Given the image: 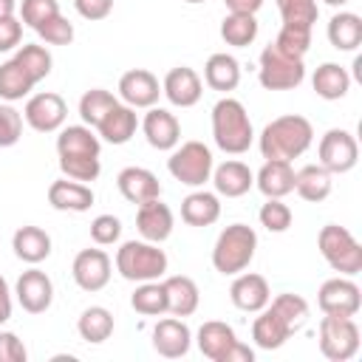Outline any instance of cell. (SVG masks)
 <instances>
[{"label": "cell", "mask_w": 362, "mask_h": 362, "mask_svg": "<svg viewBox=\"0 0 362 362\" xmlns=\"http://www.w3.org/2000/svg\"><path fill=\"white\" fill-rule=\"evenodd\" d=\"M116 102H119V99H116L110 90H105V88H90V90H85L82 99H79V116H82V122H85L88 127H96V124L105 119V113H107Z\"/></svg>", "instance_id": "74e56055"}, {"label": "cell", "mask_w": 362, "mask_h": 362, "mask_svg": "<svg viewBox=\"0 0 362 362\" xmlns=\"http://www.w3.org/2000/svg\"><path fill=\"white\" fill-rule=\"evenodd\" d=\"M223 3H226L229 14H255L263 6V0H223Z\"/></svg>", "instance_id": "db71d44e"}, {"label": "cell", "mask_w": 362, "mask_h": 362, "mask_svg": "<svg viewBox=\"0 0 362 362\" xmlns=\"http://www.w3.org/2000/svg\"><path fill=\"white\" fill-rule=\"evenodd\" d=\"M59 170L71 181H96L102 173L99 156H59Z\"/></svg>", "instance_id": "7bdbcfd3"}, {"label": "cell", "mask_w": 362, "mask_h": 362, "mask_svg": "<svg viewBox=\"0 0 362 362\" xmlns=\"http://www.w3.org/2000/svg\"><path fill=\"white\" fill-rule=\"evenodd\" d=\"M11 249H14V255L20 260L34 266V263H40V260H45L51 255V238L40 226H20L14 232V238H11Z\"/></svg>", "instance_id": "4316f807"}, {"label": "cell", "mask_w": 362, "mask_h": 362, "mask_svg": "<svg viewBox=\"0 0 362 362\" xmlns=\"http://www.w3.org/2000/svg\"><path fill=\"white\" fill-rule=\"evenodd\" d=\"M116 269L124 280L133 283L158 280L167 272V255L150 240H127L116 252Z\"/></svg>", "instance_id": "277c9868"}, {"label": "cell", "mask_w": 362, "mask_h": 362, "mask_svg": "<svg viewBox=\"0 0 362 362\" xmlns=\"http://www.w3.org/2000/svg\"><path fill=\"white\" fill-rule=\"evenodd\" d=\"M48 204L62 212H85L93 204V189L82 181H54L48 187Z\"/></svg>", "instance_id": "cb8c5ba5"}, {"label": "cell", "mask_w": 362, "mask_h": 362, "mask_svg": "<svg viewBox=\"0 0 362 362\" xmlns=\"http://www.w3.org/2000/svg\"><path fill=\"white\" fill-rule=\"evenodd\" d=\"M161 286H164V294H167V311H173L175 317L195 314L201 294H198V286H195L192 277L175 274V277H167Z\"/></svg>", "instance_id": "d4e9b609"}, {"label": "cell", "mask_w": 362, "mask_h": 362, "mask_svg": "<svg viewBox=\"0 0 362 362\" xmlns=\"http://www.w3.org/2000/svg\"><path fill=\"white\" fill-rule=\"evenodd\" d=\"M288 337H291L288 325H286L272 308H266V311L255 320V325H252V339H255V345L263 348V351H274V348H280Z\"/></svg>", "instance_id": "836d02e7"}, {"label": "cell", "mask_w": 362, "mask_h": 362, "mask_svg": "<svg viewBox=\"0 0 362 362\" xmlns=\"http://www.w3.org/2000/svg\"><path fill=\"white\" fill-rule=\"evenodd\" d=\"M212 136H215V144L223 153L240 156V153L249 150V144L255 139V130H252V122H249L246 107L238 99L223 96L212 107Z\"/></svg>", "instance_id": "7a4b0ae2"}, {"label": "cell", "mask_w": 362, "mask_h": 362, "mask_svg": "<svg viewBox=\"0 0 362 362\" xmlns=\"http://www.w3.org/2000/svg\"><path fill=\"white\" fill-rule=\"evenodd\" d=\"M317 305L322 308V314H334V317H354L362 308V294L359 286L348 277H331L320 286L317 291Z\"/></svg>", "instance_id": "30bf717a"}, {"label": "cell", "mask_w": 362, "mask_h": 362, "mask_svg": "<svg viewBox=\"0 0 362 362\" xmlns=\"http://www.w3.org/2000/svg\"><path fill=\"white\" fill-rule=\"evenodd\" d=\"M161 93H164L175 107H192V105L201 99V93H204V82H201V76H198L192 68L181 65V68H173V71L164 76Z\"/></svg>", "instance_id": "9a60e30c"}, {"label": "cell", "mask_w": 362, "mask_h": 362, "mask_svg": "<svg viewBox=\"0 0 362 362\" xmlns=\"http://www.w3.org/2000/svg\"><path fill=\"white\" fill-rule=\"evenodd\" d=\"M14 59L28 71V76H31L34 82L45 79V76L51 74V65H54L51 54H48L42 45H23V48L17 51V57H14Z\"/></svg>", "instance_id": "b9f144b4"}, {"label": "cell", "mask_w": 362, "mask_h": 362, "mask_svg": "<svg viewBox=\"0 0 362 362\" xmlns=\"http://www.w3.org/2000/svg\"><path fill=\"white\" fill-rule=\"evenodd\" d=\"M221 37H223L226 45H235V48L252 45L255 37H257L255 14H226L223 23H221Z\"/></svg>", "instance_id": "8d00e7d4"}, {"label": "cell", "mask_w": 362, "mask_h": 362, "mask_svg": "<svg viewBox=\"0 0 362 362\" xmlns=\"http://www.w3.org/2000/svg\"><path fill=\"white\" fill-rule=\"evenodd\" d=\"M23 136V116L11 105H0V147L17 144Z\"/></svg>", "instance_id": "c3c4849f"}, {"label": "cell", "mask_w": 362, "mask_h": 362, "mask_svg": "<svg viewBox=\"0 0 362 362\" xmlns=\"http://www.w3.org/2000/svg\"><path fill=\"white\" fill-rule=\"evenodd\" d=\"M311 139L314 127L305 116H277L260 133V153L266 161H291L311 147Z\"/></svg>", "instance_id": "6da1fadb"}, {"label": "cell", "mask_w": 362, "mask_h": 362, "mask_svg": "<svg viewBox=\"0 0 362 362\" xmlns=\"http://www.w3.org/2000/svg\"><path fill=\"white\" fill-rule=\"evenodd\" d=\"M328 40L337 51H354L362 42V17L354 11H339L328 23Z\"/></svg>", "instance_id": "1f68e13d"}, {"label": "cell", "mask_w": 362, "mask_h": 362, "mask_svg": "<svg viewBox=\"0 0 362 362\" xmlns=\"http://www.w3.org/2000/svg\"><path fill=\"white\" fill-rule=\"evenodd\" d=\"M235 345H238V337H235L232 325H226V322L209 320V322H204L198 328V348L212 362H226L229 359V351Z\"/></svg>", "instance_id": "ffe728a7"}, {"label": "cell", "mask_w": 362, "mask_h": 362, "mask_svg": "<svg viewBox=\"0 0 362 362\" xmlns=\"http://www.w3.org/2000/svg\"><path fill=\"white\" fill-rule=\"evenodd\" d=\"M74 6L85 20H105L113 8V0H74Z\"/></svg>", "instance_id": "f5cc1de1"}, {"label": "cell", "mask_w": 362, "mask_h": 362, "mask_svg": "<svg viewBox=\"0 0 362 362\" xmlns=\"http://www.w3.org/2000/svg\"><path fill=\"white\" fill-rule=\"evenodd\" d=\"M189 342H192V334L181 320H161L153 328V348L167 359L184 356L189 351Z\"/></svg>", "instance_id": "7402d4cb"}, {"label": "cell", "mask_w": 362, "mask_h": 362, "mask_svg": "<svg viewBox=\"0 0 362 362\" xmlns=\"http://www.w3.org/2000/svg\"><path fill=\"white\" fill-rule=\"evenodd\" d=\"M65 113H68L65 99H62L59 93H51V90L31 96V99L25 102V110H23L25 122H28L37 133H54V130H59L62 122H65Z\"/></svg>", "instance_id": "8fae6325"}, {"label": "cell", "mask_w": 362, "mask_h": 362, "mask_svg": "<svg viewBox=\"0 0 362 362\" xmlns=\"http://www.w3.org/2000/svg\"><path fill=\"white\" fill-rule=\"evenodd\" d=\"M317 246L334 272H339V274H359L362 272V246L356 243V238L345 226H339V223L322 226L317 235Z\"/></svg>", "instance_id": "5b68a950"}, {"label": "cell", "mask_w": 362, "mask_h": 362, "mask_svg": "<svg viewBox=\"0 0 362 362\" xmlns=\"http://www.w3.org/2000/svg\"><path fill=\"white\" fill-rule=\"evenodd\" d=\"M54 14H59V3H57V0H23V3H20V17H23V23L31 25L34 31H37L45 20H51Z\"/></svg>", "instance_id": "f6af8a7d"}, {"label": "cell", "mask_w": 362, "mask_h": 362, "mask_svg": "<svg viewBox=\"0 0 362 362\" xmlns=\"http://www.w3.org/2000/svg\"><path fill=\"white\" fill-rule=\"evenodd\" d=\"M308 45H311V28H297V25H283L277 40H274L277 51H283L288 57H297V59L305 57Z\"/></svg>", "instance_id": "ee69618b"}, {"label": "cell", "mask_w": 362, "mask_h": 362, "mask_svg": "<svg viewBox=\"0 0 362 362\" xmlns=\"http://www.w3.org/2000/svg\"><path fill=\"white\" fill-rule=\"evenodd\" d=\"M283 25H297V28H311L320 17L317 0H277Z\"/></svg>", "instance_id": "60d3db41"}, {"label": "cell", "mask_w": 362, "mask_h": 362, "mask_svg": "<svg viewBox=\"0 0 362 362\" xmlns=\"http://www.w3.org/2000/svg\"><path fill=\"white\" fill-rule=\"evenodd\" d=\"M229 297L235 303V308L240 311H263L272 300V291H269V283L263 274H238L232 288H229Z\"/></svg>", "instance_id": "ac0fdd59"}, {"label": "cell", "mask_w": 362, "mask_h": 362, "mask_svg": "<svg viewBox=\"0 0 362 362\" xmlns=\"http://www.w3.org/2000/svg\"><path fill=\"white\" fill-rule=\"evenodd\" d=\"M37 34H40L48 45H68V42L74 40V25H71L62 14H54L51 20H45V23L37 28Z\"/></svg>", "instance_id": "7dc6e473"}, {"label": "cell", "mask_w": 362, "mask_h": 362, "mask_svg": "<svg viewBox=\"0 0 362 362\" xmlns=\"http://www.w3.org/2000/svg\"><path fill=\"white\" fill-rule=\"evenodd\" d=\"M71 274L82 291H99L110 280V257L102 249H82L74 257Z\"/></svg>", "instance_id": "7c38bea8"}, {"label": "cell", "mask_w": 362, "mask_h": 362, "mask_svg": "<svg viewBox=\"0 0 362 362\" xmlns=\"http://www.w3.org/2000/svg\"><path fill=\"white\" fill-rule=\"evenodd\" d=\"M158 93H161V85L147 68H133L119 79V96L130 107H153L158 102Z\"/></svg>", "instance_id": "5bb4252c"}, {"label": "cell", "mask_w": 362, "mask_h": 362, "mask_svg": "<svg viewBox=\"0 0 362 362\" xmlns=\"http://www.w3.org/2000/svg\"><path fill=\"white\" fill-rule=\"evenodd\" d=\"M28 351L11 331H0V362H25Z\"/></svg>", "instance_id": "f907efd6"}, {"label": "cell", "mask_w": 362, "mask_h": 362, "mask_svg": "<svg viewBox=\"0 0 362 362\" xmlns=\"http://www.w3.org/2000/svg\"><path fill=\"white\" fill-rule=\"evenodd\" d=\"M311 85H314L317 96L334 102V99H342V96L348 93V88H351V74H348L342 65H337V62H322V65L314 71Z\"/></svg>", "instance_id": "d6a6232c"}, {"label": "cell", "mask_w": 362, "mask_h": 362, "mask_svg": "<svg viewBox=\"0 0 362 362\" xmlns=\"http://www.w3.org/2000/svg\"><path fill=\"white\" fill-rule=\"evenodd\" d=\"M260 223L269 229V232H286L291 226V209L280 201V198H269L263 206H260Z\"/></svg>", "instance_id": "bcb514c9"}, {"label": "cell", "mask_w": 362, "mask_h": 362, "mask_svg": "<svg viewBox=\"0 0 362 362\" xmlns=\"http://www.w3.org/2000/svg\"><path fill=\"white\" fill-rule=\"evenodd\" d=\"M119 235H122V221L116 215H99V218H93V223H90V240L93 243L110 246V243L119 240Z\"/></svg>", "instance_id": "681fc988"}, {"label": "cell", "mask_w": 362, "mask_h": 362, "mask_svg": "<svg viewBox=\"0 0 362 362\" xmlns=\"http://www.w3.org/2000/svg\"><path fill=\"white\" fill-rule=\"evenodd\" d=\"M136 127H139V119H136V107L130 105H113L105 119L96 124L99 136L107 141V144H127L133 136H136Z\"/></svg>", "instance_id": "44dd1931"}, {"label": "cell", "mask_w": 362, "mask_h": 362, "mask_svg": "<svg viewBox=\"0 0 362 362\" xmlns=\"http://www.w3.org/2000/svg\"><path fill=\"white\" fill-rule=\"evenodd\" d=\"M34 85H37V82L28 76V71H25L17 59H8V62L0 65V99L17 102V99L28 96Z\"/></svg>", "instance_id": "d590c367"}, {"label": "cell", "mask_w": 362, "mask_h": 362, "mask_svg": "<svg viewBox=\"0 0 362 362\" xmlns=\"http://www.w3.org/2000/svg\"><path fill=\"white\" fill-rule=\"evenodd\" d=\"M294 189L303 201L320 204L331 195V173L320 164H305L294 173Z\"/></svg>", "instance_id": "83f0119b"}, {"label": "cell", "mask_w": 362, "mask_h": 362, "mask_svg": "<svg viewBox=\"0 0 362 362\" xmlns=\"http://www.w3.org/2000/svg\"><path fill=\"white\" fill-rule=\"evenodd\" d=\"M167 170L175 181L187 187H201L212 175V153L204 141H184L167 158Z\"/></svg>", "instance_id": "52a82bcc"}, {"label": "cell", "mask_w": 362, "mask_h": 362, "mask_svg": "<svg viewBox=\"0 0 362 362\" xmlns=\"http://www.w3.org/2000/svg\"><path fill=\"white\" fill-rule=\"evenodd\" d=\"M328 6H345V3H351V0H325Z\"/></svg>", "instance_id": "6f0895ef"}, {"label": "cell", "mask_w": 362, "mask_h": 362, "mask_svg": "<svg viewBox=\"0 0 362 362\" xmlns=\"http://www.w3.org/2000/svg\"><path fill=\"white\" fill-rule=\"evenodd\" d=\"M320 351L331 362H348L359 351V325L351 317L325 314L320 320Z\"/></svg>", "instance_id": "8992f818"}, {"label": "cell", "mask_w": 362, "mask_h": 362, "mask_svg": "<svg viewBox=\"0 0 362 362\" xmlns=\"http://www.w3.org/2000/svg\"><path fill=\"white\" fill-rule=\"evenodd\" d=\"M204 82L212 90H235L240 82V65L232 54H212L204 65Z\"/></svg>", "instance_id": "f546056e"}, {"label": "cell", "mask_w": 362, "mask_h": 362, "mask_svg": "<svg viewBox=\"0 0 362 362\" xmlns=\"http://www.w3.org/2000/svg\"><path fill=\"white\" fill-rule=\"evenodd\" d=\"M255 249H257V235L252 226L246 223H232L226 226L218 240H215V249H212V266L215 272L221 274H240L252 257H255Z\"/></svg>", "instance_id": "3957f363"}, {"label": "cell", "mask_w": 362, "mask_h": 362, "mask_svg": "<svg viewBox=\"0 0 362 362\" xmlns=\"http://www.w3.org/2000/svg\"><path fill=\"white\" fill-rule=\"evenodd\" d=\"M99 150H102L99 136H93V130L88 124H68L57 136L59 156H99Z\"/></svg>", "instance_id": "4dcf8cb0"}, {"label": "cell", "mask_w": 362, "mask_h": 362, "mask_svg": "<svg viewBox=\"0 0 362 362\" xmlns=\"http://www.w3.org/2000/svg\"><path fill=\"white\" fill-rule=\"evenodd\" d=\"M76 331H79V337L85 342L99 345V342H105L113 334V314L107 308H102V305H90V308H85L79 314Z\"/></svg>", "instance_id": "e575fe53"}, {"label": "cell", "mask_w": 362, "mask_h": 362, "mask_svg": "<svg viewBox=\"0 0 362 362\" xmlns=\"http://www.w3.org/2000/svg\"><path fill=\"white\" fill-rule=\"evenodd\" d=\"M317 156H320V167H325L328 173H348L359 161V144L348 130L331 127L320 139Z\"/></svg>", "instance_id": "9c48e42d"}, {"label": "cell", "mask_w": 362, "mask_h": 362, "mask_svg": "<svg viewBox=\"0 0 362 362\" xmlns=\"http://www.w3.org/2000/svg\"><path fill=\"white\" fill-rule=\"evenodd\" d=\"M130 305H133L139 314H144V317L164 314V311H167V294H164V286H161V283H153V280L141 283V286L133 291Z\"/></svg>", "instance_id": "ab89813d"}, {"label": "cell", "mask_w": 362, "mask_h": 362, "mask_svg": "<svg viewBox=\"0 0 362 362\" xmlns=\"http://www.w3.org/2000/svg\"><path fill=\"white\" fill-rule=\"evenodd\" d=\"M269 308L288 325L291 334L300 331V328L305 325V320H308V303H305L300 294H277Z\"/></svg>", "instance_id": "f35d334b"}, {"label": "cell", "mask_w": 362, "mask_h": 362, "mask_svg": "<svg viewBox=\"0 0 362 362\" xmlns=\"http://www.w3.org/2000/svg\"><path fill=\"white\" fill-rule=\"evenodd\" d=\"M305 79V65L297 57L266 45L260 54V85L266 90H291Z\"/></svg>", "instance_id": "ba28073f"}, {"label": "cell", "mask_w": 362, "mask_h": 362, "mask_svg": "<svg viewBox=\"0 0 362 362\" xmlns=\"http://www.w3.org/2000/svg\"><path fill=\"white\" fill-rule=\"evenodd\" d=\"M17 300L28 314H42L51 308L54 300V283L45 272L40 269H28L20 274L17 280Z\"/></svg>", "instance_id": "4fadbf2b"}, {"label": "cell", "mask_w": 362, "mask_h": 362, "mask_svg": "<svg viewBox=\"0 0 362 362\" xmlns=\"http://www.w3.org/2000/svg\"><path fill=\"white\" fill-rule=\"evenodd\" d=\"M141 130H144L147 144L156 147V150H173L178 144V139H181L178 119L164 107H150L144 122H141Z\"/></svg>", "instance_id": "2e32d148"}, {"label": "cell", "mask_w": 362, "mask_h": 362, "mask_svg": "<svg viewBox=\"0 0 362 362\" xmlns=\"http://www.w3.org/2000/svg\"><path fill=\"white\" fill-rule=\"evenodd\" d=\"M8 317H11V291H8L6 277L0 274V325L8 322Z\"/></svg>", "instance_id": "11a10c76"}, {"label": "cell", "mask_w": 362, "mask_h": 362, "mask_svg": "<svg viewBox=\"0 0 362 362\" xmlns=\"http://www.w3.org/2000/svg\"><path fill=\"white\" fill-rule=\"evenodd\" d=\"M187 3H204V0H187Z\"/></svg>", "instance_id": "680465c9"}, {"label": "cell", "mask_w": 362, "mask_h": 362, "mask_svg": "<svg viewBox=\"0 0 362 362\" xmlns=\"http://www.w3.org/2000/svg\"><path fill=\"white\" fill-rule=\"evenodd\" d=\"M116 187H119V192H122L130 204H139V206L161 195L158 178H156L150 170H144V167H124V170L116 175Z\"/></svg>", "instance_id": "e0dca14e"}, {"label": "cell", "mask_w": 362, "mask_h": 362, "mask_svg": "<svg viewBox=\"0 0 362 362\" xmlns=\"http://www.w3.org/2000/svg\"><path fill=\"white\" fill-rule=\"evenodd\" d=\"M181 218L189 226H212L221 218V201L215 192H189L181 201Z\"/></svg>", "instance_id": "f1b7e54d"}, {"label": "cell", "mask_w": 362, "mask_h": 362, "mask_svg": "<svg viewBox=\"0 0 362 362\" xmlns=\"http://www.w3.org/2000/svg\"><path fill=\"white\" fill-rule=\"evenodd\" d=\"M14 8H17V3H14V0H0V17H11V14H14Z\"/></svg>", "instance_id": "9f6ffc18"}, {"label": "cell", "mask_w": 362, "mask_h": 362, "mask_svg": "<svg viewBox=\"0 0 362 362\" xmlns=\"http://www.w3.org/2000/svg\"><path fill=\"white\" fill-rule=\"evenodd\" d=\"M23 40V20L11 17H0V51H11L14 45H20Z\"/></svg>", "instance_id": "816d5d0a"}, {"label": "cell", "mask_w": 362, "mask_h": 362, "mask_svg": "<svg viewBox=\"0 0 362 362\" xmlns=\"http://www.w3.org/2000/svg\"><path fill=\"white\" fill-rule=\"evenodd\" d=\"M136 226H139V232H141L144 240L161 243V240H167L170 232H173V212H170L167 204H161L158 198H153V201H147V204L139 206V212H136Z\"/></svg>", "instance_id": "d6986e66"}, {"label": "cell", "mask_w": 362, "mask_h": 362, "mask_svg": "<svg viewBox=\"0 0 362 362\" xmlns=\"http://www.w3.org/2000/svg\"><path fill=\"white\" fill-rule=\"evenodd\" d=\"M212 184H215L218 195L240 198V195H246L252 189L255 175H252V170L243 161H223L221 167L212 170Z\"/></svg>", "instance_id": "603a6c76"}, {"label": "cell", "mask_w": 362, "mask_h": 362, "mask_svg": "<svg viewBox=\"0 0 362 362\" xmlns=\"http://www.w3.org/2000/svg\"><path fill=\"white\" fill-rule=\"evenodd\" d=\"M257 189L266 198H283L294 192V167L291 161H266L255 178Z\"/></svg>", "instance_id": "484cf974"}]
</instances>
